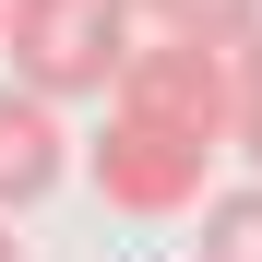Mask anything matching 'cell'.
<instances>
[{"mask_svg":"<svg viewBox=\"0 0 262 262\" xmlns=\"http://www.w3.org/2000/svg\"><path fill=\"white\" fill-rule=\"evenodd\" d=\"M131 12L143 0H12V24H0V60H12V83H36V96H119V72H131Z\"/></svg>","mask_w":262,"mask_h":262,"instance_id":"obj_1","label":"cell"},{"mask_svg":"<svg viewBox=\"0 0 262 262\" xmlns=\"http://www.w3.org/2000/svg\"><path fill=\"white\" fill-rule=\"evenodd\" d=\"M107 107H131V119L179 131V143H214V155H227L238 143V60H227V36H167L155 24V48H131V72H119Z\"/></svg>","mask_w":262,"mask_h":262,"instance_id":"obj_2","label":"cell"},{"mask_svg":"<svg viewBox=\"0 0 262 262\" xmlns=\"http://www.w3.org/2000/svg\"><path fill=\"white\" fill-rule=\"evenodd\" d=\"M203 167H214V143H179V131H155L131 107H107V131H96V191L119 214H191Z\"/></svg>","mask_w":262,"mask_h":262,"instance_id":"obj_3","label":"cell"},{"mask_svg":"<svg viewBox=\"0 0 262 262\" xmlns=\"http://www.w3.org/2000/svg\"><path fill=\"white\" fill-rule=\"evenodd\" d=\"M72 167V131H60V96H36V83H0V214L48 203Z\"/></svg>","mask_w":262,"mask_h":262,"instance_id":"obj_4","label":"cell"},{"mask_svg":"<svg viewBox=\"0 0 262 262\" xmlns=\"http://www.w3.org/2000/svg\"><path fill=\"white\" fill-rule=\"evenodd\" d=\"M191 262H262V179L203 203V238H191Z\"/></svg>","mask_w":262,"mask_h":262,"instance_id":"obj_5","label":"cell"},{"mask_svg":"<svg viewBox=\"0 0 262 262\" xmlns=\"http://www.w3.org/2000/svg\"><path fill=\"white\" fill-rule=\"evenodd\" d=\"M262 12V0H143V24H167V36H238Z\"/></svg>","mask_w":262,"mask_h":262,"instance_id":"obj_6","label":"cell"},{"mask_svg":"<svg viewBox=\"0 0 262 262\" xmlns=\"http://www.w3.org/2000/svg\"><path fill=\"white\" fill-rule=\"evenodd\" d=\"M227 60H238V155H262V12L227 36Z\"/></svg>","mask_w":262,"mask_h":262,"instance_id":"obj_7","label":"cell"},{"mask_svg":"<svg viewBox=\"0 0 262 262\" xmlns=\"http://www.w3.org/2000/svg\"><path fill=\"white\" fill-rule=\"evenodd\" d=\"M0 262H24V238H12V214H0Z\"/></svg>","mask_w":262,"mask_h":262,"instance_id":"obj_8","label":"cell"},{"mask_svg":"<svg viewBox=\"0 0 262 262\" xmlns=\"http://www.w3.org/2000/svg\"><path fill=\"white\" fill-rule=\"evenodd\" d=\"M0 24H12V0H0Z\"/></svg>","mask_w":262,"mask_h":262,"instance_id":"obj_9","label":"cell"}]
</instances>
